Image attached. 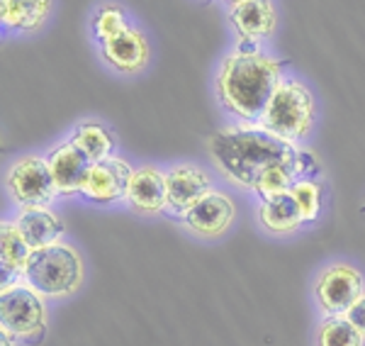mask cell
Returning <instances> with one entry per match:
<instances>
[{"label":"cell","instance_id":"7c38bea8","mask_svg":"<svg viewBox=\"0 0 365 346\" xmlns=\"http://www.w3.org/2000/svg\"><path fill=\"white\" fill-rule=\"evenodd\" d=\"M103 56L113 68L122 73H137L149 63V44L144 34L134 27H125L120 34L105 39L103 42Z\"/></svg>","mask_w":365,"mask_h":346},{"label":"cell","instance_id":"d6986e66","mask_svg":"<svg viewBox=\"0 0 365 346\" xmlns=\"http://www.w3.org/2000/svg\"><path fill=\"white\" fill-rule=\"evenodd\" d=\"M71 142L78 146L81 151L91 159L93 163L96 161H103L108 156H113V134H110L105 127L100 125H93V122H86V125H78L73 130V137Z\"/></svg>","mask_w":365,"mask_h":346},{"label":"cell","instance_id":"277c9868","mask_svg":"<svg viewBox=\"0 0 365 346\" xmlns=\"http://www.w3.org/2000/svg\"><path fill=\"white\" fill-rule=\"evenodd\" d=\"M261 127L275 137L295 144L297 139H304L312 132L314 122V101L307 86L299 81H280L275 86L270 103L263 113Z\"/></svg>","mask_w":365,"mask_h":346},{"label":"cell","instance_id":"3957f363","mask_svg":"<svg viewBox=\"0 0 365 346\" xmlns=\"http://www.w3.org/2000/svg\"><path fill=\"white\" fill-rule=\"evenodd\" d=\"M22 278L44 297H66L83 283V261L71 244L56 242L32 249Z\"/></svg>","mask_w":365,"mask_h":346},{"label":"cell","instance_id":"ffe728a7","mask_svg":"<svg viewBox=\"0 0 365 346\" xmlns=\"http://www.w3.org/2000/svg\"><path fill=\"white\" fill-rule=\"evenodd\" d=\"M365 337L346 315H331L317 327V346H363Z\"/></svg>","mask_w":365,"mask_h":346},{"label":"cell","instance_id":"6da1fadb","mask_svg":"<svg viewBox=\"0 0 365 346\" xmlns=\"http://www.w3.org/2000/svg\"><path fill=\"white\" fill-rule=\"evenodd\" d=\"M212 161L237 185L251 188L266 168L275 163H292L299 173L319 171L309 151H299L292 142L256 127H225L207 139Z\"/></svg>","mask_w":365,"mask_h":346},{"label":"cell","instance_id":"8fae6325","mask_svg":"<svg viewBox=\"0 0 365 346\" xmlns=\"http://www.w3.org/2000/svg\"><path fill=\"white\" fill-rule=\"evenodd\" d=\"M166 188H168V210H173L180 217L212 190L210 175L202 168L190 166V163H180V166L170 168L166 173Z\"/></svg>","mask_w":365,"mask_h":346},{"label":"cell","instance_id":"2e32d148","mask_svg":"<svg viewBox=\"0 0 365 346\" xmlns=\"http://www.w3.org/2000/svg\"><path fill=\"white\" fill-rule=\"evenodd\" d=\"M32 254V246L22 237L15 222L5 220L0 225V266H3V285L15 283V278L25 275V266Z\"/></svg>","mask_w":365,"mask_h":346},{"label":"cell","instance_id":"30bf717a","mask_svg":"<svg viewBox=\"0 0 365 346\" xmlns=\"http://www.w3.org/2000/svg\"><path fill=\"white\" fill-rule=\"evenodd\" d=\"M125 200L139 215H161L168 208L166 173L156 166H141L132 173Z\"/></svg>","mask_w":365,"mask_h":346},{"label":"cell","instance_id":"d4e9b609","mask_svg":"<svg viewBox=\"0 0 365 346\" xmlns=\"http://www.w3.org/2000/svg\"><path fill=\"white\" fill-rule=\"evenodd\" d=\"M0 346H15L13 344V337H10L8 332H3V330H0Z\"/></svg>","mask_w":365,"mask_h":346},{"label":"cell","instance_id":"9a60e30c","mask_svg":"<svg viewBox=\"0 0 365 346\" xmlns=\"http://www.w3.org/2000/svg\"><path fill=\"white\" fill-rule=\"evenodd\" d=\"M229 17L244 39L268 37L275 29V8L270 0H241L232 5Z\"/></svg>","mask_w":365,"mask_h":346},{"label":"cell","instance_id":"ba28073f","mask_svg":"<svg viewBox=\"0 0 365 346\" xmlns=\"http://www.w3.org/2000/svg\"><path fill=\"white\" fill-rule=\"evenodd\" d=\"M234 217H237V205L227 193L210 190L202 200H197L182 215V222L187 225V230L195 232L197 237L215 239L222 237L229 227H232Z\"/></svg>","mask_w":365,"mask_h":346},{"label":"cell","instance_id":"cb8c5ba5","mask_svg":"<svg viewBox=\"0 0 365 346\" xmlns=\"http://www.w3.org/2000/svg\"><path fill=\"white\" fill-rule=\"evenodd\" d=\"M346 317H349L351 325L356 327V330L365 337V292H363L361 297H358L356 302L351 305L349 310H346Z\"/></svg>","mask_w":365,"mask_h":346},{"label":"cell","instance_id":"ac0fdd59","mask_svg":"<svg viewBox=\"0 0 365 346\" xmlns=\"http://www.w3.org/2000/svg\"><path fill=\"white\" fill-rule=\"evenodd\" d=\"M51 10V0H0V20L10 29H37Z\"/></svg>","mask_w":365,"mask_h":346},{"label":"cell","instance_id":"5bb4252c","mask_svg":"<svg viewBox=\"0 0 365 346\" xmlns=\"http://www.w3.org/2000/svg\"><path fill=\"white\" fill-rule=\"evenodd\" d=\"M15 225L32 249H42V246L56 244L63 234L61 217L56 213H51L49 205H22Z\"/></svg>","mask_w":365,"mask_h":346},{"label":"cell","instance_id":"7a4b0ae2","mask_svg":"<svg viewBox=\"0 0 365 346\" xmlns=\"http://www.w3.org/2000/svg\"><path fill=\"white\" fill-rule=\"evenodd\" d=\"M280 71L282 61L241 44L239 51L229 54L220 68L217 91L222 105L249 122L261 120L275 86L282 81Z\"/></svg>","mask_w":365,"mask_h":346},{"label":"cell","instance_id":"603a6c76","mask_svg":"<svg viewBox=\"0 0 365 346\" xmlns=\"http://www.w3.org/2000/svg\"><path fill=\"white\" fill-rule=\"evenodd\" d=\"M125 27H127L125 13H122L117 5H103V8L96 13V17H93V32H96V37L100 42L120 34Z\"/></svg>","mask_w":365,"mask_h":346},{"label":"cell","instance_id":"5b68a950","mask_svg":"<svg viewBox=\"0 0 365 346\" xmlns=\"http://www.w3.org/2000/svg\"><path fill=\"white\" fill-rule=\"evenodd\" d=\"M44 295L29 283H8L0 290V330L10 337L32 339L44 332Z\"/></svg>","mask_w":365,"mask_h":346},{"label":"cell","instance_id":"7402d4cb","mask_svg":"<svg viewBox=\"0 0 365 346\" xmlns=\"http://www.w3.org/2000/svg\"><path fill=\"white\" fill-rule=\"evenodd\" d=\"M292 198H295L299 215H302V222H314L319 217L322 210V190L314 180L309 178H297L290 188Z\"/></svg>","mask_w":365,"mask_h":346},{"label":"cell","instance_id":"4fadbf2b","mask_svg":"<svg viewBox=\"0 0 365 346\" xmlns=\"http://www.w3.org/2000/svg\"><path fill=\"white\" fill-rule=\"evenodd\" d=\"M49 166H51V173H54L58 195H76V193L83 190V183L88 178V171H91L93 161L88 159L73 142H66L51 151Z\"/></svg>","mask_w":365,"mask_h":346},{"label":"cell","instance_id":"9c48e42d","mask_svg":"<svg viewBox=\"0 0 365 346\" xmlns=\"http://www.w3.org/2000/svg\"><path fill=\"white\" fill-rule=\"evenodd\" d=\"M134 168L125 159L108 156L103 161H96L88 171L81 195L93 203H115L127 195L129 180H132Z\"/></svg>","mask_w":365,"mask_h":346},{"label":"cell","instance_id":"8992f818","mask_svg":"<svg viewBox=\"0 0 365 346\" xmlns=\"http://www.w3.org/2000/svg\"><path fill=\"white\" fill-rule=\"evenodd\" d=\"M5 185L20 205H49L58 195L49 159L22 156L8 168Z\"/></svg>","mask_w":365,"mask_h":346},{"label":"cell","instance_id":"e0dca14e","mask_svg":"<svg viewBox=\"0 0 365 346\" xmlns=\"http://www.w3.org/2000/svg\"><path fill=\"white\" fill-rule=\"evenodd\" d=\"M258 220L273 234H292L302 225V215H299V208L290 190L270 198V200H263L258 208Z\"/></svg>","mask_w":365,"mask_h":346},{"label":"cell","instance_id":"52a82bcc","mask_svg":"<svg viewBox=\"0 0 365 346\" xmlns=\"http://www.w3.org/2000/svg\"><path fill=\"white\" fill-rule=\"evenodd\" d=\"M363 292H365V278L351 263H334V266L324 268L314 285L317 302L327 312V317H331V315H346V310Z\"/></svg>","mask_w":365,"mask_h":346},{"label":"cell","instance_id":"484cf974","mask_svg":"<svg viewBox=\"0 0 365 346\" xmlns=\"http://www.w3.org/2000/svg\"><path fill=\"white\" fill-rule=\"evenodd\" d=\"M229 3H232V5H237V3H241V0H229Z\"/></svg>","mask_w":365,"mask_h":346},{"label":"cell","instance_id":"44dd1931","mask_svg":"<svg viewBox=\"0 0 365 346\" xmlns=\"http://www.w3.org/2000/svg\"><path fill=\"white\" fill-rule=\"evenodd\" d=\"M297 173H299L297 166H292V163H275V166L266 168V171L258 175L256 183L251 185V190L261 198V203L270 200V198L282 195V193L290 190Z\"/></svg>","mask_w":365,"mask_h":346}]
</instances>
